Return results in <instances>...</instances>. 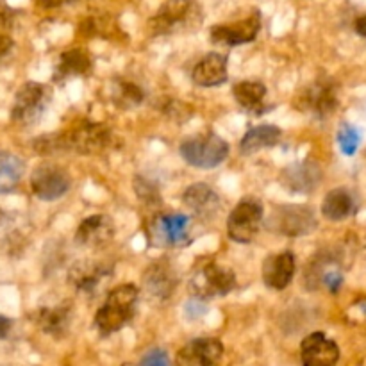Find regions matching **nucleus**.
<instances>
[{
  "label": "nucleus",
  "instance_id": "11",
  "mask_svg": "<svg viewBox=\"0 0 366 366\" xmlns=\"http://www.w3.org/2000/svg\"><path fill=\"white\" fill-rule=\"evenodd\" d=\"M71 186V179L64 168L57 164L45 163L39 164L31 175V189L39 200L54 202L68 193Z\"/></svg>",
  "mask_w": 366,
  "mask_h": 366
},
{
  "label": "nucleus",
  "instance_id": "15",
  "mask_svg": "<svg viewBox=\"0 0 366 366\" xmlns=\"http://www.w3.org/2000/svg\"><path fill=\"white\" fill-rule=\"evenodd\" d=\"M340 360V347L324 332H311L300 343V361L306 366H332Z\"/></svg>",
  "mask_w": 366,
  "mask_h": 366
},
{
  "label": "nucleus",
  "instance_id": "26",
  "mask_svg": "<svg viewBox=\"0 0 366 366\" xmlns=\"http://www.w3.org/2000/svg\"><path fill=\"white\" fill-rule=\"evenodd\" d=\"M282 138V131L277 125H257L249 129L239 142V150L243 156H250L263 149H272Z\"/></svg>",
  "mask_w": 366,
  "mask_h": 366
},
{
  "label": "nucleus",
  "instance_id": "25",
  "mask_svg": "<svg viewBox=\"0 0 366 366\" xmlns=\"http://www.w3.org/2000/svg\"><path fill=\"white\" fill-rule=\"evenodd\" d=\"M236 102L239 107L250 114H263L270 107L264 106V97H267V86L259 81H242L232 88Z\"/></svg>",
  "mask_w": 366,
  "mask_h": 366
},
{
  "label": "nucleus",
  "instance_id": "30",
  "mask_svg": "<svg viewBox=\"0 0 366 366\" xmlns=\"http://www.w3.org/2000/svg\"><path fill=\"white\" fill-rule=\"evenodd\" d=\"M361 134L356 127L350 124H343L338 131V145L345 156H354L360 149Z\"/></svg>",
  "mask_w": 366,
  "mask_h": 366
},
{
  "label": "nucleus",
  "instance_id": "5",
  "mask_svg": "<svg viewBox=\"0 0 366 366\" xmlns=\"http://www.w3.org/2000/svg\"><path fill=\"white\" fill-rule=\"evenodd\" d=\"M236 288V275L231 268L222 267L213 259L193 268L189 279V292L197 300H209L225 297Z\"/></svg>",
  "mask_w": 366,
  "mask_h": 366
},
{
  "label": "nucleus",
  "instance_id": "24",
  "mask_svg": "<svg viewBox=\"0 0 366 366\" xmlns=\"http://www.w3.org/2000/svg\"><path fill=\"white\" fill-rule=\"evenodd\" d=\"M93 70V61L86 49H70L64 50L59 57V63L56 66L54 81H66L77 75H89Z\"/></svg>",
  "mask_w": 366,
  "mask_h": 366
},
{
  "label": "nucleus",
  "instance_id": "1",
  "mask_svg": "<svg viewBox=\"0 0 366 366\" xmlns=\"http://www.w3.org/2000/svg\"><path fill=\"white\" fill-rule=\"evenodd\" d=\"M113 132L107 125L93 120L75 122L66 131L50 136H39L34 142L38 154H52L59 150H74L81 156L100 154L113 145Z\"/></svg>",
  "mask_w": 366,
  "mask_h": 366
},
{
  "label": "nucleus",
  "instance_id": "19",
  "mask_svg": "<svg viewBox=\"0 0 366 366\" xmlns=\"http://www.w3.org/2000/svg\"><path fill=\"white\" fill-rule=\"evenodd\" d=\"M227 56L218 52H209L193 66L192 81L202 88H217L229 79Z\"/></svg>",
  "mask_w": 366,
  "mask_h": 366
},
{
  "label": "nucleus",
  "instance_id": "6",
  "mask_svg": "<svg viewBox=\"0 0 366 366\" xmlns=\"http://www.w3.org/2000/svg\"><path fill=\"white\" fill-rule=\"evenodd\" d=\"M192 218L184 213H159L147 227L149 242L156 247H182L189 243Z\"/></svg>",
  "mask_w": 366,
  "mask_h": 366
},
{
  "label": "nucleus",
  "instance_id": "27",
  "mask_svg": "<svg viewBox=\"0 0 366 366\" xmlns=\"http://www.w3.org/2000/svg\"><path fill=\"white\" fill-rule=\"evenodd\" d=\"M356 200L347 188H335L325 195L322 202V214L331 222H342L354 214Z\"/></svg>",
  "mask_w": 366,
  "mask_h": 366
},
{
  "label": "nucleus",
  "instance_id": "23",
  "mask_svg": "<svg viewBox=\"0 0 366 366\" xmlns=\"http://www.w3.org/2000/svg\"><path fill=\"white\" fill-rule=\"evenodd\" d=\"M34 322L43 332L59 338L70 327L71 306L70 304H59V306L54 307H39L34 315Z\"/></svg>",
  "mask_w": 366,
  "mask_h": 366
},
{
  "label": "nucleus",
  "instance_id": "12",
  "mask_svg": "<svg viewBox=\"0 0 366 366\" xmlns=\"http://www.w3.org/2000/svg\"><path fill=\"white\" fill-rule=\"evenodd\" d=\"M114 267L104 261H77L68 272V281L77 292L95 295L113 277Z\"/></svg>",
  "mask_w": 366,
  "mask_h": 366
},
{
  "label": "nucleus",
  "instance_id": "4",
  "mask_svg": "<svg viewBox=\"0 0 366 366\" xmlns=\"http://www.w3.org/2000/svg\"><path fill=\"white\" fill-rule=\"evenodd\" d=\"M182 159L200 170H213L220 167L229 156V143L217 132L206 131L189 136L179 147Z\"/></svg>",
  "mask_w": 366,
  "mask_h": 366
},
{
  "label": "nucleus",
  "instance_id": "7",
  "mask_svg": "<svg viewBox=\"0 0 366 366\" xmlns=\"http://www.w3.org/2000/svg\"><path fill=\"white\" fill-rule=\"evenodd\" d=\"M295 106L317 118H327L338 109V86L332 79H317L297 93Z\"/></svg>",
  "mask_w": 366,
  "mask_h": 366
},
{
  "label": "nucleus",
  "instance_id": "17",
  "mask_svg": "<svg viewBox=\"0 0 366 366\" xmlns=\"http://www.w3.org/2000/svg\"><path fill=\"white\" fill-rule=\"evenodd\" d=\"M297 270V261L292 250H282L272 254L263 261V281L268 288L282 292L293 281Z\"/></svg>",
  "mask_w": 366,
  "mask_h": 366
},
{
  "label": "nucleus",
  "instance_id": "20",
  "mask_svg": "<svg viewBox=\"0 0 366 366\" xmlns=\"http://www.w3.org/2000/svg\"><path fill=\"white\" fill-rule=\"evenodd\" d=\"M322 181V170L313 161H300V163L290 164L282 172V184L288 189L297 193H310L317 189Z\"/></svg>",
  "mask_w": 366,
  "mask_h": 366
},
{
  "label": "nucleus",
  "instance_id": "32",
  "mask_svg": "<svg viewBox=\"0 0 366 366\" xmlns=\"http://www.w3.org/2000/svg\"><path fill=\"white\" fill-rule=\"evenodd\" d=\"M134 188H136V193H138V197L142 200H150V202H159V195H157L156 188L154 186H150L149 182H147V179H136L134 182Z\"/></svg>",
  "mask_w": 366,
  "mask_h": 366
},
{
  "label": "nucleus",
  "instance_id": "13",
  "mask_svg": "<svg viewBox=\"0 0 366 366\" xmlns=\"http://www.w3.org/2000/svg\"><path fill=\"white\" fill-rule=\"evenodd\" d=\"M261 29V14L252 13L245 20L232 21V24L214 25L209 31L211 43L220 46H238L245 45L256 39Z\"/></svg>",
  "mask_w": 366,
  "mask_h": 366
},
{
  "label": "nucleus",
  "instance_id": "16",
  "mask_svg": "<svg viewBox=\"0 0 366 366\" xmlns=\"http://www.w3.org/2000/svg\"><path fill=\"white\" fill-rule=\"evenodd\" d=\"M114 238V222L107 214L84 218L75 232V242L86 249H102Z\"/></svg>",
  "mask_w": 366,
  "mask_h": 366
},
{
  "label": "nucleus",
  "instance_id": "31",
  "mask_svg": "<svg viewBox=\"0 0 366 366\" xmlns=\"http://www.w3.org/2000/svg\"><path fill=\"white\" fill-rule=\"evenodd\" d=\"M82 34L86 36H102V38H109L114 36L117 32H120L117 29V25L111 24L109 20H104V18H86L81 24Z\"/></svg>",
  "mask_w": 366,
  "mask_h": 366
},
{
  "label": "nucleus",
  "instance_id": "14",
  "mask_svg": "<svg viewBox=\"0 0 366 366\" xmlns=\"http://www.w3.org/2000/svg\"><path fill=\"white\" fill-rule=\"evenodd\" d=\"M224 356V345L218 338H197L177 352L175 363L181 366H211Z\"/></svg>",
  "mask_w": 366,
  "mask_h": 366
},
{
  "label": "nucleus",
  "instance_id": "8",
  "mask_svg": "<svg viewBox=\"0 0 366 366\" xmlns=\"http://www.w3.org/2000/svg\"><path fill=\"white\" fill-rule=\"evenodd\" d=\"M52 100V93L45 84L25 82L14 95L11 118L20 125H34L45 114Z\"/></svg>",
  "mask_w": 366,
  "mask_h": 366
},
{
  "label": "nucleus",
  "instance_id": "37",
  "mask_svg": "<svg viewBox=\"0 0 366 366\" xmlns=\"http://www.w3.org/2000/svg\"><path fill=\"white\" fill-rule=\"evenodd\" d=\"M354 27H356V32L360 36H363L366 38V16H360L356 20V24H354Z\"/></svg>",
  "mask_w": 366,
  "mask_h": 366
},
{
  "label": "nucleus",
  "instance_id": "2",
  "mask_svg": "<svg viewBox=\"0 0 366 366\" xmlns=\"http://www.w3.org/2000/svg\"><path fill=\"white\" fill-rule=\"evenodd\" d=\"M202 6L197 0H167L149 20L150 36H172L195 31L202 24Z\"/></svg>",
  "mask_w": 366,
  "mask_h": 366
},
{
  "label": "nucleus",
  "instance_id": "34",
  "mask_svg": "<svg viewBox=\"0 0 366 366\" xmlns=\"http://www.w3.org/2000/svg\"><path fill=\"white\" fill-rule=\"evenodd\" d=\"M34 2L43 9H56V7H63L66 4L77 2V0H34Z\"/></svg>",
  "mask_w": 366,
  "mask_h": 366
},
{
  "label": "nucleus",
  "instance_id": "22",
  "mask_svg": "<svg viewBox=\"0 0 366 366\" xmlns=\"http://www.w3.org/2000/svg\"><path fill=\"white\" fill-rule=\"evenodd\" d=\"M182 202L199 218H209L220 209V199L217 192L207 184H193L182 193Z\"/></svg>",
  "mask_w": 366,
  "mask_h": 366
},
{
  "label": "nucleus",
  "instance_id": "10",
  "mask_svg": "<svg viewBox=\"0 0 366 366\" xmlns=\"http://www.w3.org/2000/svg\"><path fill=\"white\" fill-rule=\"evenodd\" d=\"M263 204L257 199H243L227 218V234L236 243H250L263 222Z\"/></svg>",
  "mask_w": 366,
  "mask_h": 366
},
{
  "label": "nucleus",
  "instance_id": "28",
  "mask_svg": "<svg viewBox=\"0 0 366 366\" xmlns=\"http://www.w3.org/2000/svg\"><path fill=\"white\" fill-rule=\"evenodd\" d=\"M25 164L14 154L0 150V195L11 193L24 175Z\"/></svg>",
  "mask_w": 366,
  "mask_h": 366
},
{
  "label": "nucleus",
  "instance_id": "9",
  "mask_svg": "<svg viewBox=\"0 0 366 366\" xmlns=\"http://www.w3.org/2000/svg\"><path fill=\"white\" fill-rule=\"evenodd\" d=\"M318 220L315 211L304 204H288L281 206L268 218V227L277 234L290 236V238H300L307 236L317 229Z\"/></svg>",
  "mask_w": 366,
  "mask_h": 366
},
{
  "label": "nucleus",
  "instance_id": "29",
  "mask_svg": "<svg viewBox=\"0 0 366 366\" xmlns=\"http://www.w3.org/2000/svg\"><path fill=\"white\" fill-rule=\"evenodd\" d=\"M145 99V93L138 84L125 79H114L111 84V100L122 109H132L138 107Z\"/></svg>",
  "mask_w": 366,
  "mask_h": 366
},
{
  "label": "nucleus",
  "instance_id": "3",
  "mask_svg": "<svg viewBox=\"0 0 366 366\" xmlns=\"http://www.w3.org/2000/svg\"><path fill=\"white\" fill-rule=\"evenodd\" d=\"M139 292L132 285H120L107 293L106 300L95 313V327L102 336L122 331L134 318Z\"/></svg>",
  "mask_w": 366,
  "mask_h": 366
},
{
  "label": "nucleus",
  "instance_id": "36",
  "mask_svg": "<svg viewBox=\"0 0 366 366\" xmlns=\"http://www.w3.org/2000/svg\"><path fill=\"white\" fill-rule=\"evenodd\" d=\"M11 327H13V322L6 317H0V340H6L9 335Z\"/></svg>",
  "mask_w": 366,
  "mask_h": 366
},
{
  "label": "nucleus",
  "instance_id": "35",
  "mask_svg": "<svg viewBox=\"0 0 366 366\" xmlns=\"http://www.w3.org/2000/svg\"><path fill=\"white\" fill-rule=\"evenodd\" d=\"M11 49H13V39L4 34V32H0V57L6 56Z\"/></svg>",
  "mask_w": 366,
  "mask_h": 366
},
{
  "label": "nucleus",
  "instance_id": "33",
  "mask_svg": "<svg viewBox=\"0 0 366 366\" xmlns=\"http://www.w3.org/2000/svg\"><path fill=\"white\" fill-rule=\"evenodd\" d=\"M142 365H149V366H167L170 365V357L167 356V352L164 350H150V352H147L145 356L142 357V361H139Z\"/></svg>",
  "mask_w": 366,
  "mask_h": 366
},
{
  "label": "nucleus",
  "instance_id": "21",
  "mask_svg": "<svg viewBox=\"0 0 366 366\" xmlns=\"http://www.w3.org/2000/svg\"><path fill=\"white\" fill-rule=\"evenodd\" d=\"M143 285H145L147 292L156 297V299H168L174 293L177 277H175V272L170 263L157 261V263H152L145 270Z\"/></svg>",
  "mask_w": 366,
  "mask_h": 366
},
{
  "label": "nucleus",
  "instance_id": "18",
  "mask_svg": "<svg viewBox=\"0 0 366 366\" xmlns=\"http://www.w3.org/2000/svg\"><path fill=\"white\" fill-rule=\"evenodd\" d=\"M306 285L310 290L322 288L336 295L343 286V274L338 264L329 257H317L306 270Z\"/></svg>",
  "mask_w": 366,
  "mask_h": 366
}]
</instances>
